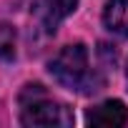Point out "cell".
<instances>
[{"mask_svg": "<svg viewBox=\"0 0 128 128\" xmlns=\"http://www.w3.org/2000/svg\"><path fill=\"white\" fill-rule=\"evenodd\" d=\"M18 106L23 126H73V113L58 103L40 83L23 86Z\"/></svg>", "mask_w": 128, "mask_h": 128, "instance_id": "7a4b0ae2", "label": "cell"}, {"mask_svg": "<svg viewBox=\"0 0 128 128\" xmlns=\"http://www.w3.org/2000/svg\"><path fill=\"white\" fill-rule=\"evenodd\" d=\"M48 70L55 78L58 86L68 88V90H78V93H96L100 80L96 78V73L90 70V60H88V50L83 43H73L66 45L50 63Z\"/></svg>", "mask_w": 128, "mask_h": 128, "instance_id": "6da1fadb", "label": "cell"}, {"mask_svg": "<svg viewBox=\"0 0 128 128\" xmlns=\"http://www.w3.org/2000/svg\"><path fill=\"white\" fill-rule=\"evenodd\" d=\"M126 78H128V63H126Z\"/></svg>", "mask_w": 128, "mask_h": 128, "instance_id": "52a82bcc", "label": "cell"}, {"mask_svg": "<svg viewBox=\"0 0 128 128\" xmlns=\"http://www.w3.org/2000/svg\"><path fill=\"white\" fill-rule=\"evenodd\" d=\"M86 120L90 126H100V128H118V126H126L128 108L120 100H106V103L90 108L88 116H86Z\"/></svg>", "mask_w": 128, "mask_h": 128, "instance_id": "3957f363", "label": "cell"}, {"mask_svg": "<svg viewBox=\"0 0 128 128\" xmlns=\"http://www.w3.org/2000/svg\"><path fill=\"white\" fill-rule=\"evenodd\" d=\"M78 8V0H45V10H43V23L45 30L53 33L60 20H66L73 10Z\"/></svg>", "mask_w": 128, "mask_h": 128, "instance_id": "5b68a950", "label": "cell"}, {"mask_svg": "<svg viewBox=\"0 0 128 128\" xmlns=\"http://www.w3.org/2000/svg\"><path fill=\"white\" fill-rule=\"evenodd\" d=\"M15 43L18 33L10 23H0V60H13L15 58Z\"/></svg>", "mask_w": 128, "mask_h": 128, "instance_id": "8992f818", "label": "cell"}, {"mask_svg": "<svg viewBox=\"0 0 128 128\" xmlns=\"http://www.w3.org/2000/svg\"><path fill=\"white\" fill-rule=\"evenodd\" d=\"M103 23L110 33L128 38V0H108L103 8Z\"/></svg>", "mask_w": 128, "mask_h": 128, "instance_id": "277c9868", "label": "cell"}]
</instances>
